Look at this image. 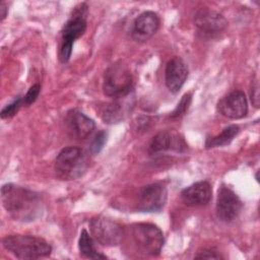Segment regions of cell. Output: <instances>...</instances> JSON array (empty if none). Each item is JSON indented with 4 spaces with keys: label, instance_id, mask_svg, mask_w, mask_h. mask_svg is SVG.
Instances as JSON below:
<instances>
[{
    "label": "cell",
    "instance_id": "cell-4",
    "mask_svg": "<svg viewBox=\"0 0 260 260\" xmlns=\"http://www.w3.org/2000/svg\"><path fill=\"white\" fill-rule=\"evenodd\" d=\"M3 247L18 259H38L52 252L51 245L44 239L29 235H10L3 239Z\"/></svg>",
    "mask_w": 260,
    "mask_h": 260
},
{
    "label": "cell",
    "instance_id": "cell-25",
    "mask_svg": "<svg viewBox=\"0 0 260 260\" xmlns=\"http://www.w3.org/2000/svg\"><path fill=\"white\" fill-rule=\"evenodd\" d=\"M250 99L252 104L258 108L259 107V85L258 81L255 80L253 83H251V89H250Z\"/></svg>",
    "mask_w": 260,
    "mask_h": 260
},
{
    "label": "cell",
    "instance_id": "cell-16",
    "mask_svg": "<svg viewBox=\"0 0 260 260\" xmlns=\"http://www.w3.org/2000/svg\"><path fill=\"white\" fill-rule=\"evenodd\" d=\"M183 148H186V144L182 138L174 136L169 131H161L154 135L151 139L148 151L150 154H157L169 149L182 150Z\"/></svg>",
    "mask_w": 260,
    "mask_h": 260
},
{
    "label": "cell",
    "instance_id": "cell-15",
    "mask_svg": "<svg viewBox=\"0 0 260 260\" xmlns=\"http://www.w3.org/2000/svg\"><path fill=\"white\" fill-rule=\"evenodd\" d=\"M181 198L187 206H203L212 198V188L209 182H196L181 192Z\"/></svg>",
    "mask_w": 260,
    "mask_h": 260
},
{
    "label": "cell",
    "instance_id": "cell-7",
    "mask_svg": "<svg viewBox=\"0 0 260 260\" xmlns=\"http://www.w3.org/2000/svg\"><path fill=\"white\" fill-rule=\"evenodd\" d=\"M92 238L103 246L113 247L120 244L124 236L122 225L106 216H94L89 220Z\"/></svg>",
    "mask_w": 260,
    "mask_h": 260
},
{
    "label": "cell",
    "instance_id": "cell-2",
    "mask_svg": "<svg viewBox=\"0 0 260 260\" xmlns=\"http://www.w3.org/2000/svg\"><path fill=\"white\" fill-rule=\"evenodd\" d=\"M88 167L87 152L78 146H68L57 154L54 171L59 180L72 181L83 176Z\"/></svg>",
    "mask_w": 260,
    "mask_h": 260
},
{
    "label": "cell",
    "instance_id": "cell-20",
    "mask_svg": "<svg viewBox=\"0 0 260 260\" xmlns=\"http://www.w3.org/2000/svg\"><path fill=\"white\" fill-rule=\"evenodd\" d=\"M191 101H192V94L191 92H187L185 93L182 99L180 100V102L178 103L176 109L171 113L170 117L172 119H177V118H180L182 117L189 109L190 107V104H191Z\"/></svg>",
    "mask_w": 260,
    "mask_h": 260
},
{
    "label": "cell",
    "instance_id": "cell-21",
    "mask_svg": "<svg viewBox=\"0 0 260 260\" xmlns=\"http://www.w3.org/2000/svg\"><path fill=\"white\" fill-rule=\"evenodd\" d=\"M23 105V102H22V98L18 96L17 99H15L13 102H11L10 104L6 105L2 110H1V113H0V116L2 119H7V118H10V117H13L17 112L18 110L20 109V107Z\"/></svg>",
    "mask_w": 260,
    "mask_h": 260
},
{
    "label": "cell",
    "instance_id": "cell-19",
    "mask_svg": "<svg viewBox=\"0 0 260 260\" xmlns=\"http://www.w3.org/2000/svg\"><path fill=\"white\" fill-rule=\"evenodd\" d=\"M240 128L238 125H230L225 127L219 134L208 137L205 141V147L206 148H213V147H218V146H223L232 142V140L237 136L239 133Z\"/></svg>",
    "mask_w": 260,
    "mask_h": 260
},
{
    "label": "cell",
    "instance_id": "cell-11",
    "mask_svg": "<svg viewBox=\"0 0 260 260\" xmlns=\"http://www.w3.org/2000/svg\"><path fill=\"white\" fill-rule=\"evenodd\" d=\"M217 111L225 118L238 120L248 113V102L242 90H233L217 103Z\"/></svg>",
    "mask_w": 260,
    "mask_h": 260
},
{
    "label": "cell",
    "instance_id": "cell-18",
    "mask_svg": "<svg viewBox=\"0 0 260 260\" xmlns=\"http://www.w3.org/2000/svg\"><path fill=\"white\" fill-rule=\"evenodd\" d=\"M78 249L82 256L90 259H106L107 256L100 253L95 247L91 236L86 230H82L78 239Z\"/></svg>",
    "mask_w": 260,
    "mask_h": 260
},
{
    "label": "cell",
    "instance_id": "cell-17",
    "mask_svg": "<svg viewBox=\"0 0 260 260\" xmlns=\"http://www.w3.org/2000/svg\"><path fill=\"white\" fill-rule=\"evenodd\" d=\"M113 103L108 104L103 112H102V119L105 121V123L108 124H116L121 122L127 111V107L123 106V103L120 102V99H115Z\"/></svg>",
    "mask_w": 260,
    "mask_h": 260
},
{
    "label": "cell",
    "instance_id": "cell-24",
    "mask_svg": "<svg viewBox=\"0 0 260 260\" xmlns=\"http://www.w3.org/2000/svg\"><path fill=\"white\" fill-rule=\"evenodd\" d=\"M196 259H222L223 257L216 251L211 249H203L195 255Z\"/></svg>",
    "mask_w": 260,
    "mask_h": 260
},
{
    "label": "cell",
    "instance_id": "cell-10",
    "mask_svg": "<svg viewBox=\"0 0 260 260\" xmlns=\"http://www.w3.org/2000/svg\"><path fill=\"white\" fill-rule=\"evenodd\" d=\"M243 208V203L239 196L228 186L222 185L218 189L216 199V215L225 222L233 221L238 217Z\"/></svg>",
    "mask_w": 260,
    "mask_h": 260
},
{
    "label": "cell",
    "instance_id": "cell-9",
    "mask_svg": "<svg viewBox=\"0 0 260 260\" xmlns=\"http://www.w3.org/2000/svg\"><path fill=\"white\" fill-rule=\"evenodd\" d=\"M167 198L168 191L161 183L149 184L138 195L137 209L140 212H158L164 208Z\"/></svg>",
    "mask_w": 260,
    "mask_h": 260
},
{
    "label": "cell",
    "instance_id": "cell-6",
    "mask_svg": "<svg viewBox=\"0 0 260 260\" xmlns=\"http://www.w3.org/2000/svg\"><path fill=\"white\" fill-rule=\"evenodd\" d=\"M131 236L136 248L146 255H158L165 243L160 229L148 222L133 224L131 226Z\"/></svg>",
    "mask_w": 260,
    "mask_h": 260
},
{
    "label": "cell",
    "instance_id": "cell-22",
    "mask_svg": "<svg viewBox=\"0 0 260 260\" xmlns=\"http://www.w3.org/2000/svg\"><path fill=\"white\" fill-rule=\"evenodd\" d=\"M106 141H107V132L103 131V130L98 132L90 143V146H89L90 153L91 154L100 153L101 150L104 148Z\"/></svg>",
    "mask_w": 260,
    "mask_h": 260
},
{
    "label": "cell",
    "instance_id": "cell-13",
    "mask_svg": "<svg viewBox=\"0 0 260 260\" xmlns=\"http://www.w3.org/2000/svg\"><path fill=\"white\" fill-rule=\"evenodd\" d=\"M66 124L71 136L78 140L88 137L95 128L93 120L76 109L70 110L67 113Z\"/></svg>",
    "mask_w": 260,
    "mask_h": 260
},
{
    "label": "cell",
    "instance_id": "cell-1",
    "mask_svg": "<svg viewBox=\"0 0 260 260\" xmlns=\"http://www.w3.org/2000/svg\"><path fill=\"white\" fill-rule=\"evenodd\" d=\"M1 201L5 210L19 221L35 220L42 210V202L38 193L14 184L2 186Z\"/></svg>",
    "mask_w": 260,
    "mask_h": 260
},
{
    "label": "cell",
    "instance_id": "cell-3",
    "mask_svg": "<svg viewBox=\"0 0 260 260\" xmlns=\"http://www.w3.org/2000/svg\"><path fill=\"white\" fill-rule=\"evenodd\" d=\"M88 6L85 2L76 5L69 19L64 24L61 31V42L59 48V60L61 63H67L71 57L74 42L82 37L86 30Z\"/></svg>",
    "mask_w": 260,
    "mask_h": 260
},
{
    "label": "cell",
    "instance_id": "cell-14",
    "mask_svg": "<svg viewBox=\"0 0 260 260\" xmlns=\"http://www.w3.org/2000/svg\"><path fill=\"white\" fill-rule=\"evenodd\" d=\"M188 77V68L186 63L179 57L172 58L166 65L165 80L168 89L176 93L184 85Z\"/></svg>",
    "mask_w": 260,
    "mask_h": 260
},
{
    "label": "cell",
    "instance_id": "cell-26",
    "mask_svg": "<svg viewBox=\"0 0 260 260\" xmlns=\"http://www.w3.org/2000/svg\"><path fill=\"white\" fill-rule=\"evenodd\" d=\"M7 12H8V8H7V5L5 4V2H1L0 3V19L1 21L5 19L6 15H7Z\"/></svg>",
    "mask_w": 260,
    "mask_h": 260
},
{
    "label": "cell",
    "instance_id": "cell-8",
    "mask_svg": "<svg viewBox=\"0 0 260 260\" xmlns=\"http://www.w3.org/2000/svg\"><path fill=\"white\" fill-rule=\"evenodd\" d=\"M194 25L202 38L213 39L224 31L228 20L217 11L201 9L194 15Z\"/></svg>",
    "mask_w": 260,
    "mask_h": 260
},
{
    "label": "cell",
    "instance_id": "cell-23",
    "mask_svg": "<svg viewBox=\"0 0 260 260\" xmlns=\"http://www.w3.org/2000/svg\"><path fill=\"white\" fill-rule=\"evenodd\" d=\"M41 92V84L40 83H35L32 84L28 90L26 91V93L24 94V96L22 98V102H23V105L24 106H29L31 105L32 103L36 102L37 98L39 96Z\"/></svg>",
    "mask_w": 260,
    "mask_h": 260
},
{
    "label": "cell",
    "instance_id": "cell-5",
    "mask_svg": "<svg viewBox=\"0 0 260 260\" xmlns=\"http://www.w3.org/2000/svg\"><path fill=\"white\" fill-rule=\"evenodd\" d=\"M133 87V77L129 67L122 61L110 65L104 74L103 90L107 96L121 99L127 96Z\"/></svg>",
    "mask_w": 260,
    "mask_h": 260
},
{
    "label": "cell",
    "instance_id": "cell-12",
    "mask_svg": "<svg viewBox=\"0 0 260 260\" xmlns=\"http://www.w3.org/2000/svg\"><path fill=\"white\" fill-rule=\"evenodd\" d=\"M160 20L155 12L144 11L133 22L132 37L137 42H145L158 30Z\"/></svg>",
    "mask_w": 260,
    "mask_h": 260
}]
</instances>
